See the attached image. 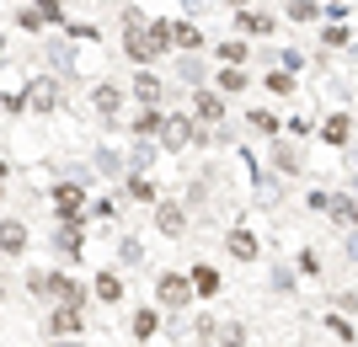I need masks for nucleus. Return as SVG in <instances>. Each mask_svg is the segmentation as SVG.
Masks as SVG:
<instances>
[{"instance_id":"obj_4","label":"nucleus","mask_w":358,"mask_h":347,"mask_svg":"<svg viewBox=\"0 0 358 347\" xmlns=\"http://www.w3.org/2000/svg\"><path fill=\"white\" fill-rule=\"evenodd\" d=\"M193 118H182V112H171V118H161V145L166 150H182V145H193Z\"/></svg>"},{"instance_id":"obj_11","label":"nucleus","mask_w":358,"mask_h":347,"mask_svg":"<svg viewBox=\"0 0 358 347\" xmlns=\"http://www.w3.org/2000/svg\"><path fill=\"white\" fill-rule=\"evenodd\" d=\"M27 102L38 107V112H54V107H59V80H38V86L27 91Z\"/></svg>"},{"instance_id":"obj_5","label":"nucleus","mask_w":358,"mask_h":347,"mask_svg":"<svg viewBox=\"0 0 358 347\" xmlns=\"http://www.w3.org/2000/svg\"><path fill=\"white\" fill-rule=\"evenodd\" d=\"M129 91H134V96H139V102H145V107H161V96H166L161 75H155V70H150V64H139V75L129 80Z\"/></svg>"},{"instance_id":"obj_27","label":"nucleus","mask_w":358,"mask_h":347,"mask_svg":"<svg viewBox=\"0 0 358 347\" xmlns=\"http://www.w3.org/2000/svg\"><path fill=\"white\" fill-rule=\"evenodd\" d=\"M96 166H102L107 177H123V171H129V166H123V155H113V150H96Z\"/></svg>"},{"instance_id":"obj_36","label":"nucleus","mask_w":358,"mask_h":347,"mask_svg":"<svg viewBox=\"0 0 358 347\" xmlns=\"http://www.w3.org/2000/svg\"><path fill=\"white\" fill-rule=\"evenodd\" d=\"M278 64H284V70H294V75H299V70H305V54H294V48H284V54H278Z\"/></svg>"},{"instance_id":"obj_25","label":"nucleus","mask_w":358,"mask_h":347,"mask_svg":"<svg viewBox=\"0 0 358 347\" xmlns=\"http://www.w3.org/2000/svg\"><path fill=\"white\" fill-rule=\"evenodd\" d=\"M16 27H22V32H38V38H43V11H38V6H22V11H16Z\"/></svg>"},{"instance_id":"obj_3","label":"nucleus","mask_w":358,"mask_h":347,"mask_svg":"<svg viewBox=\"0 0 358 347\" xmlns=\"http://www.w3.org/2000/svg\"><path fill=\"white\" fill-rule=\"evenodd\" d=\"M27 288L32 294H54V300H86V294H80L70 278H59V272H27Z\"/></svg>"},{"instance_id":"obj_33","label":"nucleus","mask_w":358,"mask_h":347,"mask_svg":"<svg viewBox=\"0 0 358 347\" xmlns=\"http://www.w3.org/2000/svg\"><path fill=\"white\" fill-rule=\"evenodd\" d=\"M118 257H123V267H134V262L145 257V251H139V241H134V235H129V241L118 246Z\"/></svg>"},{"instance_id":"obj_40","label":"nucleus","mask_w":358,"mask_h":347,"mask_svg":"<svg viewBox=\"0 0 358 347\" xmlns=\"http://www.w3.org/2000/svg\"><path fill=\"white\" fill-rule=\"evenodd\" d=\"M0 300H6V283H0Z\"/></svg>"},{"instance_id":"obj_22","label":"nucleus","mask_w":358,"mask_h":347,"mask_svg":"<svg viewBox=\"0 0 358 347\" xmlns=\"http://www.w3.org/2000/svg\"><path fill=\"white\" fill-rule=\"evenodd\" d=\"M327 209H331V219H343V225H358V198H331Z\"/></svg>"},{"instance_id":"obj_28","label":"nucleus","mask_w":358,"mask_h":347,"mask_svg":"<svg viewBox=\"0 0 358 347\" xmlns=\"http://www.w3.org/2000/svg\"><path fill=\"white\" fill-rule=\"evenodd\" d=\"M246 128H257V134H278V118H273V112H252Z\"/></svg>"},{"instance_id":"obj_24","label":"nucleus","mask_w":358,"mask_h":347,"mask_svg":"<svg viewBox=\"0 0 358 347\" xmlns=\"http://www.w3.org/2000/svg\"><path fill=\"white\" fill-rule=\"evenodd\" d=\"M155 326H161V316H155V310H139V316H134V342H150Z\"/></svg>"},{"instance_id":"obj_35","label":"nucleus","mask_w":358,"mask_h":347,"mask_svg":"<svg viewBox=\"0 0 358 347\" xmlns=\"http://www.w3.org/2000/svg\"><path fill=\"white\" fill-rule=\"evenodd\" d=\"M38 11H43V22H64V6H59V0H38Z\"/></svg>"},{"instance_id":"obj_7","label":"nucleus","mask_w":358,"mask_h":347,"mask_svg":"<svg viewBox=\"0 0 358 347\" xmlns=\"http://www.w3.org/2000/svg\"><path fill=\"white\" fill-rule=\"evenodd\" d=\"M220 118H224L220 91H193V123H220Z\"/></svg>"},{"instance_id":"obj_21","label":"nucleus","mask_w":358,"mask_h":347,"mask_svg":"<svg viewBox=\"0 0 358 347\" xmlns=\"http://www.w3.org/2000/svg\"><path fill=\"white\" fill-rule=\"evenodd\" d=\"M134 134H139V139L161 134V107H145V112H139V118H134Z\"/></svg>"},{"instance_id":"obj_38","label":"nucleus","mask_w":358,"mask_h":347,"mask_svg":"<svg viewBox=\"0 0 358 347\" xmlns=\"http://www.w3.org/2000/svg\"><path fill=\"white\" fill-rule=\"evenodd\" d=\"M48 347H86V342H70V337H54Z\"/></svg>"},{"instance_id":"obj_23","label":"nucleus","mask_w":358,"mask_h":347,"mask_svg":"<svg viewBox=\"0 0 358 347\" xmlns=\"http://www.w3.org/2000/svg\"><path fill=\"white\" fill-rule=\"evenodd\" d=\"M262 86H268L273 96H294V70H273V75L262 80Z\"/></svg>"},{"instance_id":"obj_9","label":"nucleus","mask_w":358,"mask_h":347,"mask_svg":"<svg viewBox=\"0 0 358 347\" xmlns=\"http://www.w3.org/2000/svg\"><path fill=\"white\" fill-rule=\"evenodd\" d=\"M171 48H187V54H198V48H209V43H203V32H198L193 22H171Z\"/></svg>"},{"instance_id":"obj_30","label":"nucleus","mask_w":358,"mask_h":347,"mask_svg":"<svg viewBox=\"0 0 358 347\" xmlns=\"http://www.w3.org/2000/svg\"><path fill=\"white\" fill-rule=\"evenodd\" d=\"M321 43H327V48H348V27H343V22L327 27V32H321Z\"/></svg>"},{"instance_id":"obj_8","label":"nucleus","mask_w":358,"mask_h":347,"mask_svg":"<svg viewBox=\"0 0 358 347\" xmlns=\"http://www.w3.org/2000/svg\"><path fill=\"white\" fill-rule=\"evenodd\" d=\"M48 332L54 337H75L80 332V300H64L59 310H54V320H48Z\"/></svg>"},{"instance_id":"obj_13","label":"nucleus","mask_w":358,"mask_h":347,"mask_svg":"<svg viewBox=\"0 0 358 347\" xmlns=\"http://www.w3.org/2000/svg\"><path fill=\"white\" fill-rule=\"evenodd\" d=\"M214 86H220L224 96H241V91L252 86V75H246V70H241V64H224V70H220V80H214Z\"/></svg>"},{"instance_id":"obj_16","label":"nucleus","mask_w":358,"mask_h":347,"mask_svg":"<svg viewBox=\"0 0 358 347\" xmlns=\"http://www.w3.org/2000/svg\"><path fill=\"white\" fill-rule=\"evenodd\" d=\"M289 22H321V0H284Z\"/></svg>"},{"instance_id":"obj_41","label":"nucleus","mask_w":358,"mask_h":347,"mask_svg":"<svg viewBox=\"0 0 358 347\" xmlns=\"http://www.w3.org/2000/svg\"><path fill=\"white\" fill-rule=\"evenodd\" d=\"M230 6H246V0H230Z\"/></svg>"},{"instance_id":"obj_20","label":"nucleus","mask_w":358,"mask_h":347,"mask_svg":"<svg viewBox=\"0 0 358 347\" xmlns=\"http://www.w3.org/2000/svg\"><path fill=\"white\" fill-rule=\"evenodd\" d=\"M96 300H107V304H118V300H123L118 272H102V278H96Z\"/></svg>"},{"instance_id":"obj_34","label":"nucleus","mask_w":358,"mask_h":347,"mask_svg":"<svg viewBox=\"0 0 358 347\" xmlns=\"http://www.w3.org/2000/svg\"><path fill=\"white\" fill-rule=\"evenodd\" d=\"M129 193H134V198H145V203H150V198H155V182H150V177H134V182H129Z\"/></svg>"},{"instance_id":"obj_26","label":"nucleus","mask_w":358,"mask_h":347,"mask_svg":"<svg viewBox=\"0 0 358 347\" xmlns=\"http://www.w3.org/2000/svg\"><path fill=\"white\" fill-rule=\"evenodd\" d=\"M54 203H59V209H80V187H75V182H59V187H54Z\"/></svg>"},{"instance_id":"obj_1","label":"nucleus","mask_w":358,"mask_h":347,"mask_svg":"<svg viewBox=\"0 0 358 347\" xmlns=\"http://www.w3.org/2000/svg\"><path fill=\"white\" fill-rule=\"evenodd\" d=\"M155 294H161L166 310H187V300H193V278H182V272H161Z\"/></svg>"},{"instance_id":"obj_29","label":"nucleus","mask_w":358,"mask_h":347,"mask_svg":"<svg viewBox=\"0 0 358 347\" xmlns=\"http://www.w3.org/2000/svg\"><path fill=\"white\" fill-rule=\"evenodd\" d=\"M177 75H182V80H203V64H198V54H187V59L177 64Z\"/></svg>"},{"instance_id":"obj_42","label":"nucleus","mask_w":358,"mask_h":347,"mask_svg":"<svg viewBox=\"0 0 358 347\" xmlns=\"http://www.w3.org/2000/svg\"><path fill=\"white\" fill-rule=\"evenodd\" d=\"M0 54H6V43H0Z\"/></svg>"},{"instance_id":"obj_17","label":"nucleus","mask_w":358,"mask_h":347,"mask_svg":"<svg viewBox=\"0 0 358 347\" xmlns=\"http://www.w3.org/2000/svg\"><path fill=\"white\" fill-rule=\"evenodd\" d=\"M155 225H161L166 235H182V230H187V219H182L177 203H161V209H155Z\"/></svg>"},{"instance_id":"obj_14","label":"nucleus","mask_w":358,"mask_h":347,"mask_svg":"<svg viewBox=\"0 0 358 347\" xmlns=\"http://www.w3.org/2000/svg\"><path fill=\"white\" fill-rule=\"evenodd\" d=\"M91 107H96L102 118H113V112L123 107V86H96V91H91Z\"/></svg>"},{"instance_id":"obj_31","label":"nucleus","mask_w":358,"mask_h":347,"mask_svg":"<svg viewBox=\"0 0 358 347\" xmlns=\"http://www.w3.org/2000/svg\"><path fill=\"white\" fill-rule=\"evenodd\" d=\"M273 161H278V171H299V155L289 150V145H278V150H273Z\"/></svg>"},{"instance_id":"obj_32","label":"nucleus","mask_w":358,"mask_h":347,"mask_svg":"<svg viewBox=\"0 0 358 347\" xmlns=\"http://www.w3.org/2000/svg\"><path fill=\"white\" fill-rule=\"evenodd\" d=\"M220 337V347H246V332H241V326H224V332H214Z\"/></svg>"},{"instance_id":"obj_6","label":"nucleus","mask_w":358,"mask_h":347,"mask_svg":"<svg viewBox=\"0 0 358 347\" xmlns=\"http://www.w3.org/2000/svg\"><path fill=\"white\" fill-rule=\"evenodd\" d=\"M27 251V225L22 219H0V257H22Z\"/></svg>"},{"instance_id":"obj_12","label":"nucleus","mask_w":358,"mask_h":347,"mask_svg":"<svg viewBox=\"0 0 358 347\" xmlns=\"http://www.w3.org/2000/svg\"><path fill=\"white\" fill-rule=\"evenodd\" d=\"M224 246H230V257H236V262H252L257 251H262L252 230H230V241H224Z\"/></svg>"},{"instance_id":"obj_39","label":"nucleus","mask_w":358,"mask_h":347,"mask_svg":"<svg viewBox=\"0 0 358 347\" xmlns=\"http://www.w3.org/2000/svg\"><path fill=\"white\" fill-rule=\"evenodd\" d=\"M6 177H11V166H6V161H0V182H6Z\"/></svg>"},{"instance_id":"obj_2","label":"nucleus","mask_w":358,"mask_h":347,"mask_svg":"<svg viewBox=\"0 0 358 347\" xmlns=\"http://www.w3.org/2000/svg\"><path fill=\"white\" fill-rule=\"evenodd\" d=\"M123 54H129V59H134V64H155V59H161V54H166V43H161V38H155V32H129V38H123Z\"/></svg>"},{"instance_id":"obj_15","label":"nucleus","mask_w":358,"mask_h":347,"mask_svg":"<svg viewBox=\"0 0 358 347\" xmlns=\"http://www.w3.org/2000/svg\"><path fill=\"white\" fill-rule=\"evenodd\" d=\"M348 134H353V118H348V112H331V118L321 123V139H327V145H348Z\"/></svg>"},{"instance_id":"obj_18","label":"nucleus","mask_w":358,"mask_h":347,"mask_svg":"<svg viewBox=\"0 0 358 347\" xmlns=\"http://www.w3.org/2000/svg\"><path fill=\"white\" fill-rule=\"evenodd\" d=\"M214 54H220L224 64H246V59H252V43H241V38H230V43H214Z\"/></svg>"},{"instance_id":"obj_37","label":"nucleus","mask_w":358,"mask_h":347,"mask_svg":"<svg viewBox=\"0 0 358 347\" xmlns=\"http://www.w3.org/2000/svg\"><path fill=\"white\" fill-rule=\"evenodd\" d=\"M284 128H289V134H294V139H305V134H310V118H289Z\"/></svg>"},{"instance_id":"obj_10","label":"nucleus","mask_w":358,"mask_h":347,"mask_svg":"<svg viewBox=\"0 0 358 347\" xmlns=\"http://www.w3.org/2000/svg\"><path fill=\"white\" fill-rule=\"evenodd\" d=\"M236 27H241V32H257V38H268V32H273V16H268V11H246V6H236Z\"/></svg>"},{"instance_id":"obj_19","label":"nucleus","mask_w":358,"mask_h":347,"mask_svg":"<svg viewBox=\"0 0 358 347\" xmlns=\"http://www.w3.org/2000/svg\"><path fill=\"white\" fill-rule=\"evenodd\" d=\"M187 278H193V294H203V300H209L214 288H220V272H214V267H193Z\"/></svg>"}]
</instances>
